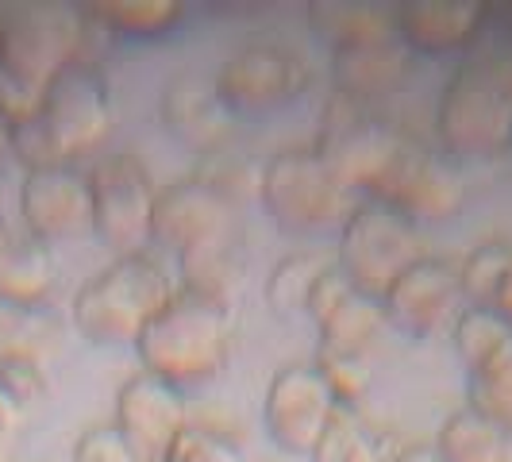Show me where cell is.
<instances>
[{"mask_svg": "<svg viewBox=\"0 0 512 462\" xmlns=\"http://www.w3.org/2000/svg\"><path fill=\"white\" fill-rule=\"evenodd\" d=\"M4 239H8V228H4V220H0V243H4Z\"/></svg>", "mask_w": 512, "mask_h": 462, "instance_id": "43", "label": "cell"}, {"mask_svg": "<svg viewBox=\"0 0 512 462\" xmlns=\"http://www.w3.org/2000/svg\"><path fill=\"white\" fill-rule=\"evenodd\" d=\"M58 285V258L54 247L27 235L8 231L0 243V301L8 305H51Z\"/></svg>", "mask_w": 512, "mask_h": 462, "instance_id": "21", "label": "cell"}, {"mask_svg": "<svg viewBox=\"0 0 512 462\" xmlns=\"http://www.w3.org/2000/svg\"><path fill=\"white\" fill-rule=\"evenodd\" d=\"M397 462H443V455L436 451V443H405Z\"/></svg>", "mask_w": 512, "mask_h": 462, "instance_id": "40", "label": "cell"}, {"mask_svg": "<svg viewBox=\"0 0 512 462\" xmlns=\"http://www.w3.org/2000/svg\"><path fill=\"white\" fill-rule=\"evenodd\" d=\"M328 266V258L312 255V251H301V255H285L270 278L262 285V297L266 305L274 308L278 316H297L305 312L308 305V293H312V282L320 278V270Z\"/></svg>", "mask_w": 512, "mask_h": 462, "instance_id": "28", "label": "cell"}, {"mask_svg": "<svg viewBox=\"0 0 512 462\" xmlns=\"http://www.w3.org/2000/svg\"><path fill=\"white\" fill-rule=\"evenodd\" d=\"M162 128L178 139L181 147L197 154L220 151L231 139V116L220 104L216 89L205 85L197 74H178L166 81L162 101H158Z\"/></svg>", "mask_w": 512, "mask_h": 462, "instance_id": "18", "label": "cell"}, {"mask_svg": "<svg viewBox=\"0 0 512 462\" xmlns=\"http://www.w3.org/2000/svg\"><path fill=\"white\" fill-rule=\"evenodd\" d=\"M162 462H166V459H162Z\"/></svg>", "mask_w": 512, "mask_h": 462, "instance_id": "44", "label": "cell"}, {"mask_svg": "<svg viewBox=\"0 0 512 462\" xmlns=\"http://www.w3.org/2000/svg\"><path fill=\"white\" fill-rule=\"evenodd\" d=\"M512 270V243L505 239H489L482 247H474L466 262L459 266V289L466 305H482L489 308L501 282L509 278Z\"/></svg>", "mask_w": 512, "mask_h": 462, "instance_id": "29", "label": "cell"}, {"mask_svg": "<svg viewBox=\"0 0 512 462\" xmlns=\"http://www.w3.org/2000/svg\"><path fill=\"white\" fill-rule=\"evenodd\" d=\"M412 58L401 39H370V43H351L332 51V93H343L351 101L374 104L397 93L412 77Z\"/></svg>", "mask_w": 512, "mask_h": 462, "instance_id": "19", "label": "cell"}, {"mask_svg": "<svg viewBox=\"0 0 512 462\" xmlns=\"http://www.w3.org/2000/svg\"><path fill=\"white\" fill-rule=\"evenodd\" d=\"M258 201L285 235L339 228L359 205V197L343 189V181L328 170L316 147H282L270 154L258 174Z\"/></svg>", "mask_w": 512, "mask_h": 462, "instance_id": "5", "label": "cell"}, {"mask_svg": "<svg viewBox=\"0 0 512 462\" xmlns=\"http://www.w3.org/2000/svg\"><path fill=\"white\" fill-rule=\"evenodd\" d=\"M486 24L478 0H409L393 8V31L409 54H451L474 43Z\"/></svg>", "mask_w": 512, "mask_h": 462, "instance_id": "17", "label": "cell"}, {"mask_svg": "<svg viewBox=\"0 0 512 462\" xmlns=\"http://www.w3.org/2000/svg\"><path fill=\"white\" fill-rule=\"evenodd\" d=\"M451 339H455V351H459V359L466 362V374H470L493 355H501L505 347H512V328L493 308L466 305L451 324Z\"/></svg>", "mask_w": 512, "mask_h": 462, "instance_id": "27", "label": "cell"}, {"mask_svg": "<svg viewBox=\"0 0 512 462\" xmlns=\"http://www.w3.org/2000/svg\"><path fill=\"white\" fill-rule=\"evenodd\" d=\"M401 447L405 443L393 436V432H370V428H362L343 462H397Z\"/></svg>", "mask_w": 512, "mask_h": 462, "instance_id": "38", "label": "cell"}, {"mask_svg": "<svg viewBox=\"0 0 512 462\" xmlns=\"http://www.w3.org/2000/svg\"><path fill=\"white\" fill-rule=\"evenodd\" d=\"M39 116L70 166L89 158L112 131V89L101 66L89 58H74L66 70H58L47 85Z\"/></svg>", "mask_w": 512, "mask_h": 462, "instance_id": "10", "label": "cell"}, {"mask_svg": "<svg viewBox=\"0 0 512 462\" xmlns=\"http://www.w3.org/2000/svg\"><path fill=\"white\" fill-rule=\"evenodd\" d=\"M466 409L489 416L497 424H512V347L482 362L478 370H470Z\"/></svg>", "mask_w": 512, "mask_h": 462, "instance_id": "30", "label": "cell"}, {"mask_svg": "<svg viewBox=\"0 0 512 462\" xmlns=\"http://www.w3.org/2000/svg\"><path fill=\"white\" fill-rule=\"evenodd\" d=\"M420 258L424 247L416 224L382 201H359L339 224L335 266L370 297H385V289Z\"/></svg>", "mask_w": 512, "mask_h": 462, "instance_id": "7", "label": "cell"}, {"mask_svg": "<svg viewBox=\"0 0 512 462\" xmlns=\"http://www.w3.org/2000/svg\"><path fill=\"white\" fill-rule=\"evenodd\" d=\"M439 143L459 158H497L512 147V62L474 58L447 77L436 104Z\"/></svg>", "mask_w": 512, "mask_h": 462, "instance_id": "4", "label": "cell"}, {"mask_svg": "<svg viewBox=\"0 0 512 462\" xmlns=\"http://www.w3.org/2000/svg\"><path fill=\"white\" fill-rule=\"evenodd\" d=\"M0 389L27 412L35 401H43V393H47V366H35V362H0Z\"/></svg>", "mask_w": 512, "mask_h": 462, "instance_id": "36", "label": "cell"}, {"mask_svg": "<svg viewBox=\"0 0 512 462\" xmlns=\"http://www.w3.org/2000/svg\"><path fill=\"white\" fill-rule=\"evenodd\" d=\"M112 424L128 436V443L147 462H162L166 451L181 436L185 420V389L158 378L151 370H135L116 393V416Z\"/></svg>", "mask_w": 512, "mask_h": 462, "instance_id": "13", "label": "cell"}, {"mask_svg": "<svg viewBox=\"0 0 512 462\" xmlns=\"http://www.w3.org/2000/svg\"><path fill=\"white\" fill-rule=\"evenodd\" d=\"M89 12L124 39H162L181 24V4L174 0H104L89 4Z\"/></svg>", "mask_w": 512, "mask_h": 462, "instance_id": "26", "label": "cell"}, {"mask_svg": "<svg viewBox=\"0 0 512 462\" xmlns=\"http://www.w3.org/2000/svg\"><path fill=\"white\" fill-rule=\"evenodd\" d=\"M70 462H147L135 447L128 443V436L108 420V424H93L85 428L74 443V459Z\"/></svg>", "mask_w": 512, "mask_h": 462, "instance_id": "34", "label": "cell"}, {"mask_svg": "<svg viewBox=\"0 0 512 462\" xmlns=\"http://www.w3.org/2000/svg\"><path fill=\"white\" fill-rule=\"evenodd\" d=\"M139 366L178 389L212 382L231 359V308L189 289L154 312V320L135 339Z\"/></svg>", "mask_w": 512, "mask_h": 462, "instance_id": "2", "label": "cell"}, {"mask_svg": "<svg viewBox=\"0 0 512 462\" xmlns=\"http://www.w3.org/2000/svg\"><path fill=\"white\" fill-rule=\"evenodd\" d=\"M85 20L62 4H16L0 12V120H31L58 70L81 58Z\"/></svg>", "mask_w": 512, "mask_h": 462, "instance_id": "1", "label": "cell"}, {"mask_svg": "<svg viewBox=\"0 0 512 462\" xmlns=\"http://www.w3.org/2000/svg\"><path fill=\"white\" fill-rule=\"evenodd\" d=\"M374 201L397 208L401 216H409L412 224H439V220L455 216L462 208L466 181L447 158L420 147L409 135L405 151L393 162V170L382 181V189L374 193Z\"/></svg>", "mask_w": 512, "mask_h": 462, "instance_id": "12", "label": "cell"}, {"mask_svg": "<svg viewBox=\"0 0 512 462\" xmlns=\"http://www.w3.org/2000/svg\"><path fill=\"white\" fill-rule=\"evenodd\" d=\"M24 416L27 412L0 389V462L16 459V436H20V428H24Z\"/></svg>", "mask_w": 512, "mask_h": 462, "instance_id": "39", "label": "cell"}, {"mask_svg": "<svg viewBox=\"0 0 512 462\" xmlns=\"http://www.w3.org/2000/svg\"><path fill=\"white\" fill-rule=\"evenodd\" d=\"M405 143H409V135L378 120L370 112V104L332 93L320 112V131H316L312 147L328 162L335 178L343 181V189H351L359 201H374V193L389 178Z\"/></svg>", "mask_w": 512, "mask_h": 462, "instance_id": "6", "label": "cell"}, {"mask_svg": "<svg viewBox=\"0 0 512 462\" xmlns=\"http://www.w3.org/2000/svg\"><path fill=\"white\" fill-rule=\"evenodd\" d=\"M20 216L27 235L43 243H62L93 231V189L89 174L77 166L31 170L20 185Z\"/></svg>", "mask_w": 512, "mask_h": 462, "instance_id": "14", "label": "cell"}, {"mask_svg": "<svg viewBox=\"0 0 512 462\" xmlns=\"http://www.w3.org/2000/svg\"><path fill=\"white\" fill-rule=\"evenodd\" d=\"M382 305L385 320L397 332L412 335V339H428V335L443 332L447 324H455V316L462 312L459 270L443 258H420L385 289Z\"/></svg>", "mask_w": 512, "mask_h": 462, "instance_id": "15", "label": "cell"}, {"mask_svg": "<svg viewBox=\"0 0 512 462\" xmlns=\"http://www.w3.org/2000/svg\"><path fill=\"white\" fill-rule=\"evenodd\" d=\"M243 270H247V251H243L239 224L178 251V289L201 293L224 305L243 282Z\"/></svg>", "mask_w": 512, "mask_h": 462, "instance_id": "20", "label": "cell"}, {"mask_svg": "<svg viewBox=\"0 0 512 462\" xmlns=\"http://www.w3.org/2000/svg\"><path fill=\"white\" fill-rule=\"evenodd\" d=\"M312 366L328 382L335 405H347V409H359V401L370 393V382H374L370 355H359V351H335V347H320L316 343Z\"/></svg>", "mask_w": 512, "mask_h": 462, "instance_id": "31", "label": "cell"}, {"mask_svg": "<svg viewBox=\"0 0 512 462\" xmlns=\"http://www.w3.org/2000/svg\"><path fill=\"white\" fill-rule=\"evenodd\" d=\"M93 189V235L116 258L147 255L154 216V189L147 166L135 154H112L89 170Z\"/></svg>", "mask_w": 512, "mask_h": 462, "instance_id": "9", "label": "cell"}, {"mask_svg": "<svg viewBox=\"0 0 512 462\" xmlns=\"http://www.w3.org/2000/svg\"><path fill=\"white\" fill-rule=\"evenodd\" d=\"M366 428L359 420V409H347V405H335L332 420H328V428L320 432L316 439V447H312V462H343L347 459V451H351V443L359 439V432Z\"/></svg>", "mask_w": 512, "mask_h": 462, "instance_id": "35", "label": "cell"}, {"mask_svg": "<svg viewBox=\"0 0 512 462\" xmlns=\"http://www.w3.org/2000/svg\"><path fill=\"white\" fill-rule=\"evenodd\" d=\"M62 343V320L51 305H8L0 301V362L47 366Z\"/></svg>", "mask_w": 512, "mask_h": 462, "instance_id": "22", "label": "cell"}, {"mask_svg": "<svg viewBox=\"0 0 512 462\" xmlns=\"http://www.w3.org/2000/svg\"><path fill=\"white\" fill-rule=\"evenodd\" d=\"M489 308H493V312H497V316L512 328V270H509V278L501 282V289H497V297H493V305Z\"/></svg>", "mask_w": 512, "mask_h": 462, "instance_id": "41", "label": "cell"}, {"mask_svg": "<svg viewBox=\"0 0 512 462\" xmlns=\"http://www.w3.org/2000/svg\"><path fill=\"white\" fill-rule=\"evenodd\" d=\"M436 451L443 462H512V424H497L474 409H459L443 420Z\"/></svg>", "mask_w": 512, "mask_h": 462, "instance_id": "23", "label": "cell"}, {"mask_svg": "<svg viewBox=\"0 0 512 462\" xmlns=\"http://www.w3.org/2000/svg\"><path fill=\"white\" fill-rule=\"evenodd\" d=\"M258 174H262V166H255L247 154L231 151L228 147H220V151H208L201 154V162H197V174L193 178H201L205 185H212L224 201H239V197H247L251 189L258 193Z\"/></svg>", "mask_w": 512, "mask_h": 462, "instance_id": "32", "label": "cell"}, {"mask_svg": "<svg viewBox=\"0 0 512 462\" xmlns=\"http://www.w3.org/2000/svg\"><path fill=\"white\" fill-rule=\"evenodd\" d=\"M166 462H247L239 443L208 424H185L174 447L166 451Z\"/></svg>", "mask_w": 512, "mask_h": 462, "instance_id": "33", "label": "cell"}, {"mask_svg": "<svg viewBox=\"0 0 512 462\" xmlns=\"http://www.w3.org/2000/svg\"><path fill=\"white\" fill-rule=\"evenodd\" d=\"M174 289V278L151 255L112 258L74 293L70 316L77 332L97 347H135Z\"/></svg>", "mask_w": 512, "mask_h": 462, "instance_id": "3", "label": "cell"}, {"mask_svg": "<svg viewBox=\"0 0 512 462\" xmlns=\"http://www.w3.org/2000/svg\"><path fill=\"white\" fill-rule=\"evenodd\" d=\"M235 205L224 201L212 185L201 178H181L166 189H158L151 216V243H162L166 251H185L216 231L235 228Z\"/></svg>", "mask_w": 512, "mask_h": 462, "instance_id": "16", "label": "cell"}, {"mask_svg": "<svg viewBox=\"0 0 512 462\" xmlns=\"http://www.w3.org/2000/svg\"><path fill=\"white\" fill-rule=\"evenodd\" d=\"M355 293V282L335 266V262H328L324 270H320V278L312 282V293H308V305H305V316L312 320V324H320L328 312H332L343 297H351Z\"/></svg>", "mask_w": 512, "mask_h": 462, "instance_id": "37", "label": "cell"}, {"mask_svg": "<svg viewBox=\"0 0 512 462\" xmlns=\"http://www.w3.org/2000/svg\"><path fill=\"white\" fill-rule=\"evenodd\" d=\"M385 324L389 320H385L382 297H370V293L355 289L351 297H343L316 324V343L320 347H335V351H359V355H366Z\"/></svg>", "mask_w": 512, "mask_h": 462, "instance_id": "24", "label": "cell"}, {"mask_svg": "<svg viewBox=\"0 0 512 462\" xmlns=\"http://www.w3.org/2000/svg\"><path fill=\"white\" fill-rule=\"evenodd\" d=\"M312 31L328 47H351L370 39H393V12L374 4H316L312 8Z\"/></svg>", "mask_w": 512, "mask_h": 462, "instance_id": "25", "label": "cell"}, {"mask_svg": "<svg viewBox=\"0 0 512 462\" xmlns=\"http://www.w3.org/2000/svg\"><path fill=\"white\" fill-rule=\"evenodd\" d=\"M335 412V397L312 362H285L274 370L262 401V424L285 455H312Z\"/></svg>", "mask_w": 512, "mask_h": 462, "instance_id": "11", "label": "cell"}, {"mask_svg": "<svg viewBox=\"0 0 512 462\" xmlns=\"http://www.w3.org/2000/svg\"><path fill=\"white\" fill-rule=\"evenodd\" d=\"M12 162V143H8V124L0 120V170Z\"/></svg>", "mask_w": 512, "mask_h": 462, "instance_id": "42", "label": "cell"}, {"mask_svg": "<svg viewBox=\"0 0 512 462\" xmlns=\"http://www.w3.org/2000/svg\"><path fill=\"white\" fill-rule=\"evenodd\" d=\"M312 85V70L297 51L282 43H247L224 58V66L212 77V89L228 116H270L282 112L285 104L305 97Z\"/></svg>", "mask_w": 512, "mask_h": 462, "instance_id": "8", "label": "cell"}]
</instances>
